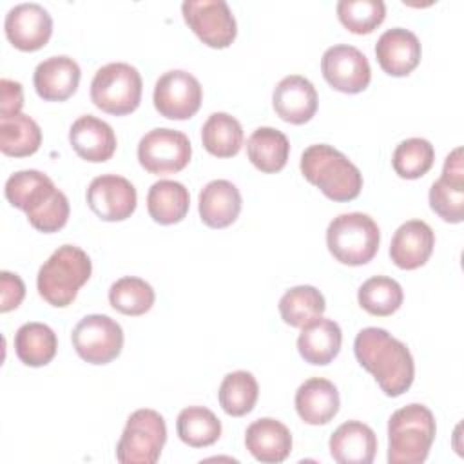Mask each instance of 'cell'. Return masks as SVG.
Instances as JSON below:
<instances>
[{
	"instance_id": "cell-1",
	"label": "cell",
	"mask_w": 464,
	"mask_h": 464,
	"mask_svg": "<svg viewBox=\"0 0 464 464\" xmlns=\"http://www.w3.org/2000/svg\"><path fill=\"white\" fill-rule=\"evenodd\" d=\"M359 364L370 372L388 397H399L410 390L415 377V364L408 346L384 328L368 326L353 341Z\"/></svg>"
},
{
	"instance_id": "cell-2",
	"label": "cell",
	"mask_w": 464,
	"mask_h": 464,
	"mask_svg": "<svg viewBox=\"0 0 464 464\" xmlns=\"http://www.w3.org/2000/svg\"><path fill=\"white\" fill-rule=\"evenodd\" d=\"M301 172L332 201H352L362 188V174L348 156L326 143H315L301 154Z\"/></svg>"
},
{
	"instance_id": "cell-3",
	"label": "cell",
	"mask_w": 464,
	"mask_h": 464,
	"mask_svg": "<svg viewBox=\"0 0 464 464\" xmlns=\"http://www.w3.org/2000/svg\"><path fill=\"white\" fill-rule=\"evenodd\" d=\"M435 417L430 408L419 402L399 408L388 420V462H424L435 440Z\"/></svg>"
},
{
	"instance_id": "cell-4",
	"label": "cell",
	"mask_w": 464,
	"mask_h": 464,
	"mask_svg": "<svg viewBox=\"0 0 464 464\" xmlns=\"http://www.w3.org/2000/svg\"><path fill=\"white\" fill-rule=\"evenodd\" d=\"M91 272V257L80 246L62 245L38 270V294L49 304L63 308L76 299L78 290L89 281Z\"/></svg>"
},
{
	"instance_id": "cell-5",
	"label": "cell",
	"mask_w": 464,
	"mask_h": 464,
	"mask_svg": "<svg viewBox=\"0 0 464 464\" xmlns=\"http://www.w3.org/2000/svg\"><path fill=\"white\" fill-rule=\"evenodd\" d=\"M379 241L377 223L362 212L339 214L326 228L330 254L348 266H361L372 261L379 250Z\"/></svg>"
},
{
	"instance_id": "cell-6",
	"label": "cell",
	"mask_w": 464,
	"mask_h": 464,
	"mask_svg": "<svg viewBox=\"0 0 464 464\" xmlns=\"http://www.w3.org/2000/svg\"><path fill=\"white\" fill-rule=\"evenodd\" d=\"M141 87V76L134 65L112 62L96 71L91 82V100L103 112L123 116L138 109Z\"/></svg>"
},
{
	"instance_id": "cell-7",
	"label": "cell",
	"mask_w": 464,
	"mask_h": 464,
	"mask_svg": "<svg viewBox=\"0 0 464 464\" xmlns=\"http://www.w3.org/2000/svg\"><path fill=\"white\" fill-rule=\"evenodd\" d=\"M167 440L165 419L150 408L132 411L116 444V459L121 464H154Z\"/></svg>"
},
{
	"instance_id": "cell-8",
	"label": "cell",
	"mask_w": 464,
	"mask_h": 464,
	"mask_svg": "<svg viewBox=\"0 0 464 464\" xmlns=\"http://www.w3.org/2000/svg\"><path fill=\"white\" fill-rule=\"evenodd\" d=\"M71 339L76 353L91 364H107L114 361L123 348L121 326L103 314H91L80 319Z\"/></svg>"
},
{
	"instance_id": "cell-9",
	"label": "cell",
	"mask_w": 464,
	"mask_h": 464,
	"mask_svg": "<svg viewBox=\"0 0 464 464\" xmlns=\"http://www.w3.org/2000/svg\"><path fill=\"white\" fill-rule=\"evenodd\" d=\"M192 156V145L181 130L160 127L149 130L138 143L140 165L150 174L183 170Z\"/></svg>"
},
{
	"instance_id": "cell-10",
	"label": "cell",
	"mask_w": 464,
	"mask_h": 464,
	"mask_svg": "<svg viewBox=\"0 0 464 464\" xmlns=\"http://www.w3.org/2000/svg\"><path fill=\"white\" fill-rule=\"evenodd\" d=\"M181 13L187 25L208 47L225 49L237 34L236 18L225 0H185Z\"/></svg>"
},
{
	"instance_id": "cell-11",
	"label": "cell",
	"mask_w": 464,
	"mask_h": 464,
	"mask_svg": "<svg viewBox=\"0 0 464 464\" xmlns=\"http://www.w3.org/2000/svg\"><path fill=\"white\" fill-rule=\"evenodd\" d=\"M154 107L169 120H188L201 105L203 89L198 78L183 69L163 72L154 85Z\"/></svg>"
},
{
	"instance_id": "cell-12",
	"label": "cell",
	"mask_w": 464,
	"mask_h": 464,
	"mask_svg": "<svg viewBox=\"0 0 464 464\" xmlns=\"http://www.w3.org/2000/svg\"><path fill=\"white\" fill-rule=\"evenodd\" d=\"M321 71L332 89L346 94L362 92L372 80L368 58L348 44L328 47L321 58Z\"/></svg>"
},
{
	"instance_id": "cell-13",
	"label": "cell",
	"mask_w": 464,
	"mask_h": 464,
	"mask_svg": "<svg viewBox=\"0 0 464 464\" xmlns=\"http://www.w3.org/2000/svg\"><path fill=\"white\" fill-rule=\"evenodd\" d=\"M134 185L116 174L96 176L87 187V205L103 221H123L136 210Z\"/></svg>"
},
{
	"instance_id": "cell-14",
	"label": "cell",
	"mask_w": 464,
	"mask_h": 464,
	"mask_svg": "<svg viewBox=\"0 0 464 464\" xmlns=\"http://www.w3.org/2000/svg\"><path fill=\"white\" fill-rule=\"evenodd\" d=\"M431 210L448 223H460L464 219V161L462 147L453 149L442 167L440 178L430 188Z\"/></svg>"
},
{
	"instance_id": "cell-15",
	"label": "cell",
	"mask_w": 464,
	"mask_h": 464,
	"mask_svg": "<svg viewBox=\"0 0 464 464\" xmlns=\"http://www.w3.org/2000/svg\"><path fill=\"white\" fill-rule=\"evenodd\" d=\"M4 29L7 40L16 49L38 51L53 34V18L40 4H18L7 11Z\"/></svg>"
},
{
	"instance_id": "cell-16",
	"label": "cell",
	"mask_w": 464,
	"mask_h": 464,
	"mask_svg": "<svg viewBox=\"0 0 464 464\" xmlns=\"http://www.w3.org/2000/svg\"><path fill=\"white\" fill-rule=\"evenodd\" d=\"M420 42L410 29L392 27L375 44V56L381 69L390 76H408L420 62Z\"/></svg>"
},
{
	"instance_id": "cell-17",
	"label": "cell",
	"mask_w": 464,
	"mask_h": 464,
	"mask_svg": "<svg viewBox=\"0 0 464 464\" xmlns=\"http://www.w3.org/2000/svg\"><path fill=\"white\" fill-rule=\"evenodd\" d=\"M272 103L283 121L303 125L310 121L317 111V91L308 78L290 74L276 85Z\"/></svg>"
},
{
	"instance_id": "cell-18",
	"label": "cell",
	"mask_w": 464,
	"mask_h": 464,
	"mask_svg": "<svg viewBox=\"0 0 464 464\" xmlns=\"http://www.w3.org/2000/svg\"><path fill=\"white\" fill-rule=\"evenodd\" d=\"M435 246V234L426 221L410 219L402 223L390 243V257L402 270L422 266Z\"/></svg>"
},
{
	"instance_id": "cell-19",
	"label": "cell",
	"mask_w": 464,
	"mask_h": 464,
	"mask_svg": "<svg viewBox=\"0 0 464 464\" xmlns=\"http://www.w3.org/2000/svg\"><path fill=\"white\" fill-rule=\"evenodd\" d=\"M69 141L74 152L91 163L111 160L118 145L112 127L92 114H83L71 125Z\"/></svg>"
},
{
	"instance_id": "cell-20",
	"label": "cell",
	"mask_w": 464,
	"mask_h": 464,
	"mask_svg": "<svg viewBox=\"0 0 464 464\" xmlns=\"http://www.w3.org/2000/svg\"><path fill=\"white\" fill-rule=\"evenodd\" d=\"M80 65L71 56L60 54L40 62L34 69L33 83L45 102H63L71 98L80 83Z\"/></svg>"
},
{
	"instance_id": "cell-21",
	"label": "cell",
	"mask_w": 464,
	"mask_h": 464,
	"mask_svg": "<svg viewBox=\"0 0 464 464\" xmlns=\"http://www.w3.org/2000/svg\"><path fill=\"white\" fill-rule=\"evenodd\" d=\"M245 446L256 460L277 464L283 462L292 451V433L281 420L263 417L246 428Z\"/></svg>"
},
{
	"instance_id": "cell-22",
	"label": "cell",
	"mask_w": 464,
	"mask_h": 464,
	"mask_svg": "<svg viewBox=\"0 0 464 464\" xmlns=\"http://www.w3.org/2000/svg\"><path fill=\"white\" fill-rule=\"evenodd\" d=\"M328 446L339 464H370L377 451V437L368 424L346 420L332 433Z\"/></svg>"
},
{
	"instance_id": "cell-23",
	"label": "cell",
	"mask_w": 464,
	"mask_h": 464,
	"mask_svg": "<svg viewBox=\"0 0 464 464\" xmlns=\"http://www.w3.org/2000/svg\"><path fill=\"white\" fill-rule=\"evenodd\" d=\"M199 218L210 228L232 225L241 212L239 188L228 179L208 181L199 192Z\"/></svg>"
},
{
	"instance_id": "cell-24",
	"label": "cell",
	"mask_w": 464,
	"mask_h": 464,
	"mask_svg": "<svg viewBox=\"0 0 464 464\" xmlns=\"http://www.w3.org/2000/svg\"><path fill=\"white\" fill-rule=\"evenodd\" d=\"M295 410L306 424L321 426L330 422L339 411V392L335 384L323 377L304 381L295 392Z\"/></svg>"
},
{
	"instance_id": "cell-25",
	"label": "cell",
	"mask_w": 464,
	"mask_h": 464,
	"mask_svg": "<svg viewBox=\"0 0 464 464\" xmlns=\"http://www.w3.org/2000/svg\"><path fill=\"white\" fill-rule=\"evenodd\" d=\"M4 192L13 207L31 216L38 212L58 192V188L47 174L27 169L11 174L5 181Z\"/></svg>"
},
{
	"instance_id": "cell-26",
	"label": "cell",
	"mask_w": 464,
	"mask_h": 464,
	"mask_svg": "<svg viewBox=\"0 0 464 464\" xmlns=\"http://www.w3.org/2000/svg\"><path fill=\"white\" fill-rule=\"evenodd\" d=\"M341 343L343 332L339 324L332 319L317 317L301 328L297 337V350L306 362L324 366L337 357Z\"/></svg>"
},
{
	"instance_id": "cell-27",
	"label": "cell",
	"mask_w": 464,
	"mask_h": 464,
	"mask_svg": "<svg viewBox=\"0 0 464 464\" xmlns=\"http://www.w3.org/2000/svg\"><path fill=\"white\" fill-rule=\"evenodd\" d=\"M190 205L188 190L183 183L174 179H160L150 185L147 194V210L160 225L179 223Z\"/></svg>"
},
{
	"instance_id": "cell-28",
	"label": "cell",
	"mask_w": 464,
	"mask_h": 464,
	"mask_svg": "<svg viewBox=\"0 0 464 464\" xmlns=\"http://www.w3.org/2000/svg\"><path fill=\"white\" fill-rule=\"evenodd\" d=\"M246 154L256 169L274 174L286 165L290 143L281 130L274 127H259L246 140Z\"/></svg>"
},
{
	"instance_id": "cell-29",
	"label": "cell",
	"mask_w": 464,
	"mask_h": 464,
	"mask_svg": "<svg viewBox=\"0 0 464 464\" xmlns=\"http://www.w3.org/2000/svg\"><path fill=\"white\" fill-rule=\"evenodd\" d=\"M56 350V334L44 323H25L14 334V352L25 366L38 368L49 364L54 359Z\"/></svg>"
},
{
	"instance_id": "cell-30",
	"label": "cell",
	"mask_w": 464,
	"mask_h": 464,
	"mask_svg": "<svg viewBox=\"0 0 464 464\" xmlns=\"http://www.w3.org/2000/svg\"><path fill=\"white\" fill-rule=\"evenodd\" d=\"M201 141L212 156L232 158L241 150L243 127L227 112H212L201 127Z\"/></svg>"
},
{
	"instance_id": "cell-31",
	"label": "cell",
	"mask_w": 464,
	"mask_h": 464,
	"mask_svg": "<svg viewBox=\"0 0 464 464\" xmlns=\"http://www.w3.org/2000/svg\"><path fill=\"white\" fill-rule=\"evenodd\" d=\"M42 130L38 123L27 114L0 118V150L5 156L24 158L40 149Z\"/></svg>"
},
{
	"instance_id": "cell-32",
	"label": "cell",
	"mask_w": 464,
	"mask_h": 464,
	"mask_svg": "<svg viewBox=\"0 0 464 464\" xmlns=\"http://www.w3.org/2000/svg\"><path fill=\"white\" fill-rule=\"evenodd\" d=\"M277 306H279L281 319L286 324L294 328H303L304 324L323 315L326 303L323 294L315 286L299 285L286 290L279 299Z\"/></svg>"
},
{
	"instance_id": "cell-33",
	"label": "cell",
	"mask_w": 464,
	"mask_h": 464,
	"mask_svg": "<svg viewBox=\"0 0 464 464\" xmlns=\"http://www.w3.org/2000/svg\"><path fill=\"white\" fill-rule=\"evenodd\" d=\"M176 431L185 444L192 448H205L221 437V422L208 408L188 406L179 411Z\"/></svg>"
},
{
	"instance_id": "cell-34",
	"label": "cell",
	"mask_w": 464,
	"mask_h": 464,
	"mask_svg": "<svg viewBox=\"0 0 464 464\" xmlns=\"http://www.w3.org/2000/svg\"><path fill=\"white\" fill-rule=\"evenodd\" d=\"M259 395V386L250 372L237 370L223 377L218 399L225 413L232 417H243L250 413L256 406Z\"/></svg>"
},
{
	"instance_id": "cell-35",
	"label": "cell",
	"mask_w": 464,
	"mask_h": 464,
	"mask_svg": "<svg viewBox=\"0 0 464 464\" xmlns=\"http://www.w3.org/2000/svg\"><path fill=\"white\" fill-rule=\"evenodd\" d=\"M402 299L404 294L401 285L388 276H373L366 279L357 292L361 308L379 317H386L397 312L402 304Z\"/></svg>"
},
{
	"instance_id": "cell-36",
	"label": "cell",
	"mask_w": 464,
	"mask_h": 464,
	"mask_svg": "<svg viewBox=\"0 0 464 464\" xmlns=\"http://www.w3.org/2000/svg\"><path fill=\"white\" fill-rule=\"evenodd\" d=\"M154 299L152 286L136 276L120 277L109 288L111 306L125 315H143L152 308Z\"/></svg>"
},
{
	"instance_id": "cell-37",
	"label": "cell",
	"mask_w": 464,
	"mask_h": 464,
	"mask_svg": "<svg viewBox=\"0 0 464 464\" xmlns=\"http://www.w3.org/2000/svg\"><path fill=\"white\" fill-rule=\"evenodd\" d=\"M435 161V149L424 138H408L401 141L392 156L393 170L404 179L424 176Z\"/></svg>"
},
{
	"instance_id": "cell-38",
	"label": "cell",
	"mask_w": 464,
	"mask_h": 464,
	"mask_svg": "<svg viewBox=\"0 0 464 464\" xmlns=\"http://www.w3.org/2000/svg\"><path fill=\"white\" fill-rule=\"evenodd\" d=\"M335 9L341 24L353 34L372 33L386 16L382 0H339Z\"/></svg>"
},
{
	"instance_id": "cell-39",
	"label": "cell",
	"mask_w": 464,
	"mask_h": 464,
	"mask_svg": "<svg viewBox=\"0 0 464 464\" xmlns=\"http://www.w3.org/2000/svg\"><path fill=\"white\" fill-rule=\"evenodd\" d=\"M25 285L20 276L2 270L0 272V312H9L18 308L24 301Z\"/></svg>"
},
{
	"instance_id": "cell-40",
	"label": "cell",
	"mask_w": 464,
	"mask_h": 464,
	"mask_svg": "<svg viewBox=\"0 0 464 464\" xmlns=\"http://www.w3.org/2000/svg\"><path fill=\"white\" fill-rule=\"evenodd\" d=\"M24 107L22 85L14 80H0V118H11L20 114Z\"/></svg>"
}]
</instances>
